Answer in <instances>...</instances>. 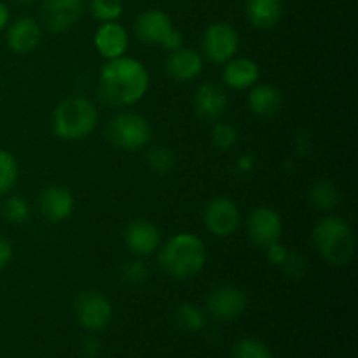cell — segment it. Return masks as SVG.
<instances>
[{
	"label": "cell",
	"instance_id": "obj_1",
	"mask_svg": "<svg viewBox=\"0 0 358 358\" xmlns=\"http://www.w3.org/2000/svg\"><path fill=\"white\" fill-rule=\"evenodd\" d=\"M150 76L142 62L129 56L107 59L98 77V93L110 107L124 108L138 103L147 94Z\"/></svg>",
	"mask_w": 358,
	"mask_h": 358
},
{
	"label": "cell",
	"instance_id": "obj_2",
	"mask_svg": "<svg viewBox=\"0 0 358 358\" xmlns=\"http://www.w3.org/2000/svg\"><path fill=\"white\" fill-rule=\"evenodd\" d=\"M157 262L166 275L175 280H191L203 271L206 264V247L192 233H178L159 247Z\"/></svg>",
	"mask_w": 358,
	"mask_h": 358
},
{
	"label": "cell",
	"instance_id": "obj_3",
	"mask_svg": "<svg viewBox=\"0 0 358 358\" xmlns=\"http://www.w3.org/2000/svg\"><path fill=\"white\" fill-rule=\"evenodd\" d=\"M96 107L84 96H69L52 110V133L63 142H76L90 136L98 124Z\"/></svg>",
	"mask_w": 358,
	"mask_h": 358
},
{
	"label": "cell",
	"instance_id": "obj_4",
	"mask_svg": "<svg viewBox=\"0 0 358 358\" xmlns=\"http://www.w3.org/2000/svg\"><path fill=\"white\" fill-rule=\"evenodd\" d=\"M313 243L332 266H346L355 255V234L341 217H324L313 227Z\"/></svg>",
	"mask_w": 358,
	"mask_h": 358
},
{
	"label": "cell",
	"instance_id": "obj_5",
	"mask_svg": "<svg viewBox=\"0 0 358 358\" xmlns=\"http://www.w3.org/2000/svg\"><path fill=\"white\" fill-rule=\"evenodd\" d=\"M105 138L112 147L126 152L145 149L152 138L149 121L136 112H121L105 128Z\"/></svg>",
	"mask_w": 358,
	"mask_h": 358
},
{
	"label": "cell",
	"instance_id": "obj_6",
	"mask_svg": "<svg viewBox=\"0 0 358 358\" xmlns=\"http://www.w3.org/2000/svg\"><path fill=\"white\" fill-rule=\"evenodd\" d=\"M240 49V35L233 24L226 21L212 23L201 38V55L215 65H226Z\"/></svg>",
	"mask_w": 358,
	"mask_h": 358
},
{
	"label": "cell",
	"instance_id": "obj_7",
	"mask_svg": "<svg viewBox=\"0 0 358 358\" xmlns=\"http://www.w3.org/2000/svg\"><path fill=\"white\" fill-rule=\"evenodd\" d=\"M73 315L83 329L87 332H100L110 324L112 304L107 297L98 290H84L77 294L73 301Z\"/></svg>",
	"mask_w": 358,
	"mask_h": 358
},
{
	"label": "cell",
	"instance_id": "obj_8",
	"mask_svg": "<svg viewBox=\"0 0 358 358\" xmlns=\"http://www.w3.org/2000/svg\"><path fill=\"white\" fill-rule=\"evenodd\" d=\"M203 222L210 234L217 238H229L236 233L241 222V213L236 203L226 196H219L208 201L203 213Z\"/></svg>",
	"mask_w": 358,
	"mask_h": 358
},
{
	"label": "cell",
	"instance_id": "obj_9",
	"mask_svg": "<svg viewBox=\"0 0 358 358\" xmlns=\"http://www.w3.org/2000/svg\"><path fill=\"white\" fill-rule=\"evenodd\" d=\"M283 233L282 217L271 206H257L248 217V236L252 243L259 248H268L269 245L280 241Z\"/></svg>",
	"mask_w": 358,
	"mask_h": 358
},
{
	"label": "cell",
	"instance_id": "obj_10",
	"mask_svg": "<svg viewBox=\"0 0 358 358\" xmlns=\"http://www.w3.org/2000/svg\"><path fill=\"white\" fill-rule=\"evenodd\" d=\"M84 7V0H44L41 7L42 23L52 34H62L80 20Z\"/></svg>",
	"mask_w": 358,
	"mask_h": 358
},
{
	"label": "cell",
	"instance_id": "obj_11",
	"mask_svg": "<svg viewBox=\"0 0 358 358\" xmlns=\"http://www.w3.org/2000/svg\"><path fill=\"white\" fill-rule=\"evenodd\" d=\"M247 296L241 289L233 285H220L210 292L206 299V311L215 320L231 322L245 313Z\"/></svg>",
	"mask_w": 358,
	"mask_h": 358
},
{
	"label": "cell",
	"instance_id": "obj_12",
	"mask_svg": "<svg viewBox=\"0 0 358 358\" xmlns=\"http://www.w3.org/2000/svg\"><path fill=\"white\" fill-rule=\"evenodd\" d=\"M175 27L171 17L161 9H147L138 14L135 21V31L140 42L163 48L166 38L173 34Z\"/></svg>",
	"mask_w": 358,
	"mask_h": 358
},
{
	"label": "cell",
	"instance_id": "obj_13",
	"mask_svg": "<svg viewBox=\"0 0 358 358\" xmlns=\"http://www.w3.org/2000/svg\"><path fill=\"white\" fill-rule=\"evenodd\" d=\"M124 243L136 257H149L161 247V233L150 220H131L124 229Z\"/></svg>",
	"mask_w": 358,
	"mask_h": 358
},
{
	"label": "cell",
	"instance_id": "obj_14",
	"mask_svg": "<svg viewBox=\"0 0 358 358\" xmlns=\"http://www.w3.org/2000/svg\"><path fill=\"white\" fill-rule=\"evenodd\" d=\"M203 65L205 63H203L201 52L182 45V48L168 52L164 70L170 79L177 80V83H189L201 76Z\"/></svg>",
	"mask_w": 358,
	"mask_h": 358
},
{
	"label": "cell",
	"instance_id": "obj_15",
	"mask_svg": "<svg viewBox=\"0 0 358 358\" xmlns=\"http://www.w3.org/2000/svg\"><path fill=\"white\" fill-rule=\"evenodd\" d=\"M76 208V199L70 189L63 185H49L38 196V210L42 217L52 224L63 222L72 215Z\"/></svg>",
	"mask_w": 358,
	"mask_h": 358
},
{
	"label": "cell",
	"instance_id": "obj_16",
	"mask_svg": "<svg viewBox=\"0 0 358 358\" xmlns=\"http://www.w3.org/2000/svg\"><path fill=\"white\" fill-rule=\"evenodd\" d=\"M227 93L220 84L217 83H203L199 84L194 94V108L196 114L203 121L215 122L222 119V115L227 112Z\"/></svg>",
	"mask_w": 358,
	"mask_h": 358
},
{
	"label": "cell",
	"instance_id": "obj_17",
	"mask_svg": "<svg viewBox=\"0 0 358 358\" xmlns=\"http://www.w3.org/2000/svg\"><path fill=\"white\" fill-rule=\"evenodd\" d=\"M7 45L17 55H30L41 45L42 27L37 20L27 16L7 24Z\"/></svg>",
	"mask_w": 358,
	"mask_h": 358
},
{
	"label": "cell",
	"instance_id": "obj_18",
	"mask_svg": "<svg viewBox=\"0 0 358 358\" xmlns=\"http://www.w3.org/2000/svg\"><path fill=\"white\" fill-rule=\"evenodd\" d=\"M94 48L105 59H114L124 56L129 45V35L119 21L101 23L94 34Z\"/></svg>",
	"mask_w": 358,
	"mask_h": 358
},
{
	"label": "cell",
	"instance_id": "obj_19",
	"mask_svg": "<svg viewBox=\"0 0 358 358\" xmlns=\"http://www.w3.org/2000/svg\"><path fill=\"white\" fill-rule=\"evenodd\" d=\"M259 79H261V69L254 59L234 56L224 65L222 80L226 83V86L233 87V90H250L259 83Z\"/></svg>",
	"mask_w": 358,
	"mask_h": 358
},
{
	"label": "cell",
	"instance_id": "obj_20",
	"mask_svg": "<svg viewBox=\"0 0 358 358\" xmlns=\"http://www.w3.org/2000/svg\"><path fill=\"white\" fill-rule=\"evenodd\" d=\"M248 108L257 117H273L282 108V93L271 84H255L248 93Z\"/></svg>",
	"mask_w": 358,
	"mask_h": 358
},
{
	"label": "cell",
	"instance_id": "obj_21",
	"mask_svg": "<svg viewBox=\"0 0 358 358\" xmlns=\"http://www.w3.org/2000/svg\"><path fill=\"white\" fill-rule=\"evenodd\" d=\"M248 21L259 30H269L278 24L283 13L282 0H245Z\"/></svg>",
	"mask_w": 358,
	"mask_h": 358
},
{
	"label": "cell",
	"instance_id": "obj_22",
	"mask_svg": "<svg viewBox=\"0 0 358 358\" xmlns=\"http://www.w3.org/2000/svg\"><path fill=\"white\" fill-rule=\"evenodd\" d=\"M173 322L180 331L196 334V332H201L206 327V315L196 304L180 303L173 310Z\"/></svg>",
	"mask_w": 358,
	"mask_h": 358
},
{
	"label": "cell",
	"instance_id": "obj_23",
	"mask_svg": "<svg viewBox=\"0 0 358 358\" xmlns=\"http://www.w3.org/2000/svg\"><path fill=\"white\" fill-rule=\"evenodd\" d=\"M310 201L320 210H332L341 201V194L334 182L320 180L311 185L310 189Z\"/></svg>",
	"mask_w": 358,
	"mask_h": 358
},
{
	"label": "cell",
	"instance_id": "obj_24",
	"mask_svg": "<svg viewBox=\"0 0 358 358\" xmlns=\"http://www.w3.org/2000/svg\"><path fill=\"white\" fill-rule=\"evenodd\" d=\"M87 10L100 23L117 21L124 13L122 0H87Z\"/></svg>",
	"mask_w": 358,
	"mask_h": 358
},
{
	"label": "cell",
	"instance_id": "obj_25",
	"mask_svg": "<svg viewBox=\"0 0 358 358\" xmlns=\"http://www.w3.org/2000/svg\"><path fill=\"white\" fill-rule=\"evenodd\" d=\"M147 164H149L150 170L154 173L166 175L168 171H171L175 168V163H177V157H175L173 150L170 147L164 145H154L147 150Z\"/></svg>",
	"mask_w": 358,
	"mask_h": 358
},
{
	"label": "cell",
	"instance_id": "obj_26",
	"mask_svg": "<svg viewBox=\"0 0 358 358\" xmlns=\"http://www.w3.org/2000/svg\"><path fill=\"white\" fill-rule=\"evenodd\" d=\"M20 177V166L17 161L9 150L0 149V196L13 191Z\"/></svg>",
	"mask_w": 358,
	"mask_h": 358
},
{
	"label": "cell",
	"instance_id": "obj_27",
	"mask_svg": "<svg viewBox=\"0 0 358 358\" xmlns=\"http://www.w3.org/2000/svg\"><path fill=\"white\" fill-rule=\"evenodd\" d=\"M0 213H2L3 219L9 224L20 226V224H24L30 219L31 208L24 198H21V196H10L9 199H6V201L2 203Z\"/></svg>",
	"mask_w": 358,
	"mask_h": 358
},
{
	"label": "cell",
	"instance_id": "obj_28",
	"mask_svg": "<svg viewBox=\"0 0 358 358\" xmlns=\"http://www.w3.org/2000/svg\"><path fill=\"white\" fill-rule=\"evenodd\" d=\"M119 280L129 287L142 285L149 280V266L142 261V257L129 259L119 268Z\"/></svg>",
	"mask_w": 358,
	"mask_h": 358
},
{
	"label": "cell",
	"instance_id": "obj_29",
	"mask_svg": "<svg viewBox=\"0 0 358 358\" xmlns=\"http://www.w3.org/2000/svg\"><path fill=\"white\" fill-rule=\"evenodd\" d=\"M210 138H212V143L215 149L229 150L238 143V129L233 124H229V122L220 121L219 119V121L213 122Z\"/></svg>",
	"mask_w": 358,
	"mask_h": 358
},
{
	"label": "cell",
	"instance_id": "obj_30",
	"mask_svg": "<svg viewBox=\"0 0 358 358\" xmlns=\"http://www.w3.org/2000/svg\"><path fill=\"white\" fill-rule=\"evenodd\" d=\"M233 358H273V353L259 339L245 338L234 345Z\"/></svg>",
	"mask_w": 358,
	"mask_h": 358
},
{
	"label": "cell",
	"instance_id": "obj_31",
	"mask_svg": "<svg viewBox=\"0 0 358 358\" xmlns=\"http://www.w3.org/2000/svg\"><path fill=\"white\" fill-rule=\"evenodd\" d=\"M280 268L283 269V273H285L289 278L301 280L304 275H306L308 264L306 261H304V257L294 254V252H289V255H287V259L283 261V264L280 266Z\"/></svg>",
	"mask_w": 358,
	"mask_h": 358
},
{
	"label": "cell",
	"instance_id": "obj_32",
	"mask_svg": "<svg viewBox=\"0 0 358 358\" xmlns=\"http://www.w3.org/2000/svg\"><path fill=\"white\" fill-rule=\"evenodd\" d=\"M79 350L80 353H83V357L96 358L98 353H100V341H98L96 338V332H90V334L80 341Z\"/></svg>",
	"mask_w": 358,
	"mask_h": 358
},
{
	"label": "cell",
	"instance_id": "obj_33",
	"mask_svg": "<svg viewBox=\"0 0 358 358\" xmlns=\"http://www.w3.org/2000/svg\"><path fill=\"white\" fill-rule=\"evenodd\" d=\"M264 250L266 255H268V261L276 266H282L283 261L287 259V255H289V248H287L285 245H282V241H276V243L269 245Z\"/></svg>",
	"mask_w": 358,
	"mask_h": 358
},
{
	"label": "cell",
	"instance_id": "obj_34",
	"mask_svg": "<svg viewBox=\"0 0 358 358\" xmlns=\"http://www.w3.org/2000/svg\"><path fill=\"white\" fill-rule=\"evenodd\" d=\"M10 259H13V245L7 238L0 236V271L9 266Z\"/></svg>",
	"mask_w": 358,
	"mask_h": 358
},
{
	"label": "cell",
	"instance_id": "obj_35",
	"mask_svg": "<svg viewBox=\"0 0 358 358\" xmlns=\"http://www.w3.org/2000/svg\"><path fill=\"white\" fill-rule=\"evenodd\" d=\"M236 166H238V170L245 171V173H247V171L254 170V168H255L254 154H250V152L241 154V156L238 157V161H236Z\"/></svg>",
	"mask_w": 358,
	"mask_h": 358
},
{
	"label": "cell",
	"instance_id": "obj_36",
	"mask_svg": "<svg viewBox=\"0 0 358 358\" xmlns=\"http://www.w3.org/2000/svg\"><path fill=\"white\" fill-rule=\"evenodd\" d=\"M10 21V13H9V7L0 0V31L6 30L7 24Z\"/></svg>",
	"mask_w": 358,
	"mask_h": 358
},
{
	"label": "cell",
	"instance_id": "obj_37",
	"mask_svg": "<svg viewBox=\"0 0 358 358\" xmlns=\"http://www.w3.org/2000/svg\"><path fill=\"white\" fill-rule=\"evenodd\" d=\"M16 3H20V6H30L31 2H35V0H14Z\"/></svg>",
	"mask_w": 358,
	"mask_h": 358
},
{
	"label": "cell",
	"instance_id": "obj_38",
	"mask_svg": "<svg viewBox=\"0 0 358 358\" xmlns=\"http://www.w3.org/2000/svg\"><path fill=\"white\" fill-rule=\"evenodd\" d=\"M0 210H2V199H0Z\"/></svg>",
	"mask_w": 358,
	"mask_h": 358
}]
</instances>
